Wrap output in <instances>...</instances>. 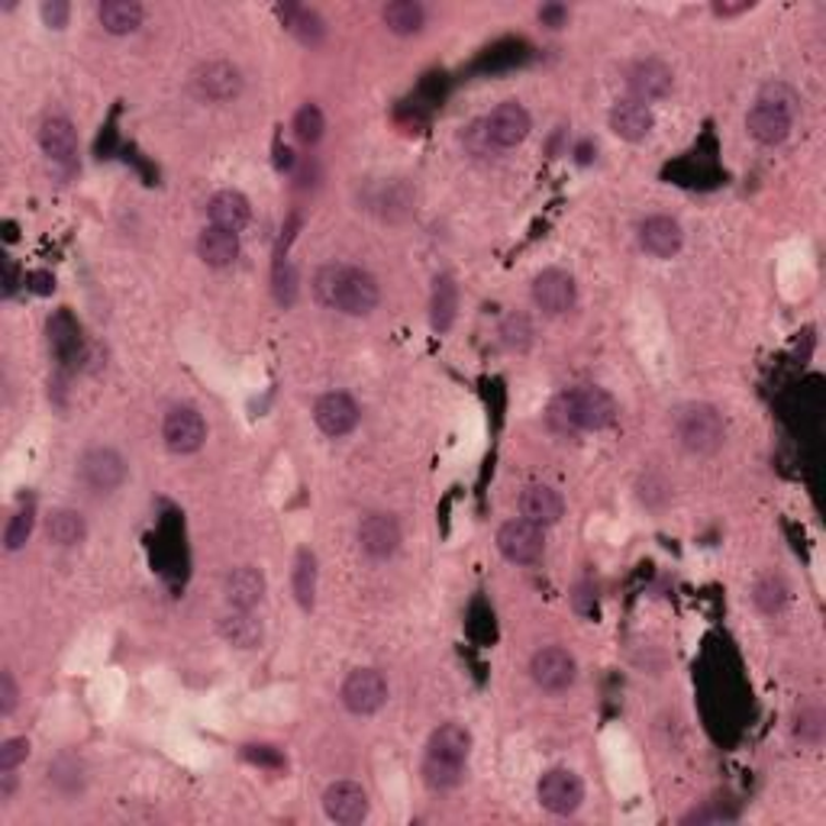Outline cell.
<instances>
[{
    "instance_id": "cell-45",
    "label": "cell",
    "mask_w": 826,
    "mask_h": 826,
    "mask_svg": "<svg viewBox=\"0 0 826 826\" xmlns=\"http://www.w3.org/2000/svg\"><path fill=\"white\" fill-rule=\"evenodd\" d=\"M16 281H20V272H16V266H13V259H3V297H13Z\"/></svg>"
},
{
    "instance_id": "cell-20",
    "label": "cell",
    "mask_w": 826,
    "mask_h": 826,
    "mask_svg": "<svg viewBox=\"0 0 826 826\" xmlns=\"http://www.w3.org/2000/svg\"><path fill=\"white\" fill-rule=\"evenodd\" d=\"M46 337H49V349L52 355L69 368V365H78L84 358V330L81 323L74 320L71 310H56L46 323Z\"/></svg>"
},
{
    "instance_id": "cell-23",
    "label": "cell",
    "mask_w": 826,
    "mask_h": 826,
    "mask_svg": "<svg viewBox=\"0 0 826 826\" xmlns=\"http://www.w3.org/2000/svg\"><path fill=\"white\" fill-rule=\"evenodd\" d=\"M652 127H656L652 107H649V104H639V101H633V97L617 101L614 110H611V130H614L620 139H626V142H642V139L652 133Z\"/></svg>"
},
{
    "instance_id": "cell-32",
    "label": "cell",
    "mask_w": 826,
    "mask_h": 826,
    "mask_svg": "<svg viewBox=\"0 0 826 826\" xmlns=\"http://www.w3.org/2000/svg\"><path fill=\"white\" fill-rule=\"evenodd\" d=\"M381 20L394 36H416L426 26V10L416 0H391L381 10Z\"/></svg>"
},
{
    "instance_id": "cell-40",
    "label": "cell",
    "mask_w": 826,
    "mask_h": 826,
    "mask_svg": "<svg viewBox=\"0 0 826 826\" xmlns=\"http://www.w3.org/2000/svg\"><path fill=\"white\" fill-rule=\"evenodd\" d=\"M794 733H798L801 743H821V736H824V713L821 710H801Z\"/></svg>"
},
{
    "instance_id": "cell-15",
    "label": "cell",
    "mask_w": 826,
    "mask_h": 826,
    "mask_svg": "<svg viewBox=\"0 0 826 826\" xmlns=\"http://www.w3.org/2000/svg\"><path fill=\"white\" fill-rule=\"evenodd\" d=\"M578 300V284L575 278L562 269H546L540 275L533 278V304L550 314V317H558V314H568Z\"/></svg>"
},
{
    "instance_id": "cell-16",
    "label": "cell",
    "mask_w": 826,
    "mask_h": 826,
    "mask_svg": "<svg viewBox=\"0 0 826 826\" xmlns=\"http://www.w3.org/2000/svg\"><path fill=\"white\" fill-rule=\"evenodd\" d=\"M358 404L345 394V391H330L323 398H317L314 404V423L320 426L323 436L330 439H343L355 426H358Z\"/></svg>"
},
{
    "instance_id": "cell-46",
    "label": "cell",
    "mask_w": 826,
    "mask_h": 826,
    "mask_svg": "<svg viewBox=\"0 0 826 826\" xmlns=\"http://www.w3.org/2000/svg\"><path fill=\"white\" fill-rule=\"evenodd\" d=\"M753 10V0H740V3H713V13L720 16H736V13H746Z\"/></svg>"
},
{
    "instance_id": "cell-31",
    "label": "cell",
    "mask_w": 826,
    "mask_h": 826,
    "mask_svg": "<svg viewBox=\"0 0 826 826\" xmlns=\"http://www.w3.org/2000/svg\"><path fill=\"white\" fill-rule=\"evenodd\" d=\"M46 536H49V543H56V546H62V550H71V546L84 543L87 523H84V517H81L78 510L62 507V510H52V514L46 517Z\"/></svg>"
},
{
    "instance_id": "cell-12",
    "label": "cell",
    "mask_w": 826,
    "mask_h": 826,
    "mask_svg": "<svg viewBox=\"0 0 826 826\" xmlns=\"http://www.w3.org/2000/svg\"><path fill=\"white\" fill-rule=\"evenodd\" d=\"M530 675L533 682L550 694H562L575 685V675H578V665H575V656L565 652L562 646H546L540 649L533 659H530Z\"/></svg>"
},
{
    "instance_id": "cell-3",
    "label": "cell",
    "mask_w": 826,
    "mask_h": 826,
    "mask_svg": "<svg viewBox=\"0 0 826 826\" xmlns=\"http://www.w3.org/2000/svg\"><path fill=\"white\" fill-rule=\"evenodd\" d=\"M552 420H558L565 429H607L617 423V401L604 388L581 385L555 398Z\"/></svg>"
},
{
    "instance_id": "cell-18",
    "label": "cell",
    "mask_w": 826,
    "mask_h": 826,
    "mask_svg": "<svg viewBox=\"0 0 826 826\" xmlns=\"http://www.w3.org/2000/svg\"><path fill=\"white\" fill-rule=\"evenodd\" d=\"M629 91H633V101L639 104H652V101H665L675 87V74L665 62L659 59H642L629 69V78H626Z\"/></svg>"
},
{
    "instance_id": "cell-43",
    "label": "cell",
    "mask_w": 826,
    "mask_h": 826,
    "mask_svg": "<svg viewBox=\"0 0 826 826\" xmlns=\"http://www.w3.org/2000/svg\"><path fill=\"white\" fill-rule=\"evenodd\" d=\"M540 20H543V26H550V30H562L565 20H568V7H565V3H543V7H540Z\"/></svg>"
},
{
    "instance_id": "cell-2",
    "label": "cell",
    "mask_w": 826,
    "mask_h": 826,
    "mask_svg": "<svg viewBox=\"0 0 826 826\" xmlns=\"http://www.w3.org/2000/svg\"><path fill=\"white\" fill-rule=\"evenodd\" d=\"M798 91L784 81H768L762 84L756 104L746 117V130L750 137L762 145H781L791 137L794 127V114H798Z\"/></svg>"
},
{
    "instance_id": "cell-5",
    "label": "cell",
    "mask_w": 826,
    "mask_h": 826,
    "mask_svg": "<svg viewBox=\"0 0 826 826\" xmlns=\"http://www.w3.org/2000/svg\"><path fill=\"white\" fill-rule=\"evenodd\" d=\"M484 137L491 142L494 152H504V149H514L520 145L523 139L530 137L533 130V120H530V110L517 101H504L497 104L487 117H484Z\"/></svg>"
},
{
    "instance_id": "cell-21",
    "label": "cell",
    "mask_w": 826,
    "mask_h": 826,
    "mask_svg": "<svg viewBox=\"0 0 826 826\" xmlns=\"http://www.w3.org/2000/svg\"><path fill=\"white\" fill-rule=\"evenodd\" d=\"M226 604L236 611H256L266 598V575L256 565H239L226 575L223 585Z\"/></svg>"
},
{
    "instance_id": "cell-7",
    "label": "cell",
    "mask_w": 826,
    "mask_h": 826,
    "mask_svg": "<svg viewBox=\"0 0 826 826\" xmlns=\"http://www.w3.org/2000/svg\"><path fill=\"white\" fill-rule=\"evenodd\" d=\"M243 71L236 69L233 62H223V59H213V62H204L201 69L191 74V91L198 101H206V104H229L243 94Z\"/></svg>"
},
{
    "instance_id": "cell-4",
    "label": "cell",
    "mask_w": 826,
    "mask_h": 826,
    "mask_svg": "<svg viewBox=\"0 0 826 826\" xmlns=\"http://www.w3.org/2000/svg\"><path fill=\"white\" fill-rule=\"evenodd\" d=\"M675 436L694 456H710L727 439V423L713 404H685L675 411Z\"/></svg>"
},
{
    "instance_id": "cell-37",
    "label": "cell",
    "mask_w": 826,
    "mask_h": 826,
    "mask_svg": "<svg viewBox=\"0 0 826 826\" xmlns=\"http://www.w3.org/2000/svg\"><path fill=\"white\" fill-rule=\"evenodd\" d=\"M294 137L300 139L304 145H317L323 133H327V117L317 104H304L297 114H294Z\"/></svg>"
},
{
    "instance_id": "cell-26",
    "label": "cell",
    "mask_w": 826,
    "mask_h": 826,
    "mask_svg": "<svg viewBox=\"0 0 826 826\" xmlns=\"http://www.w3.org/2000/svg\"><path fill=\"white\" fill-rule=\"evenodd\" d=\"M198 256L204 259L210 269H226L239 259V233L220 229V226H206L198 236Z\"/></svg>"
},
{
    "instance_id": "cell-14",
    "label": "cell",
    "mask_w": 826,
    "mask_h": 826,
    "mask_svg": "<svg viewBox=\"0 0 826 826\" xmlns=\"http://www.w3.org/2000/svg\"><path fill=\"white\" fill-rule=\"evenodd\" d=\"M358 550L375 562L391 558L401 550V523L391 514H368L358 523Z\"/></svg>"
},
{
    "instance_id": "cell-35",
    "label": "cell",
    "mask_w": 826,
    "mask_h": 826,
    "mask_svg": "<svg viewBox=\"0 0 826 826\" xmlns=\"http://www.w3.org/2000/svg\"><path fill=\"white\" fill-rule=\"evenodd\" d=\"M753 601H756L758 611L768 614V617L781 614L784 604H788V585H784V578H778V575L758 578V585L753 588Z\"/></svg>"
},
{
    "instance_id": "cell-25",
    "label": "cell",
    "mask_w": 826,
    "mask_h": 826,
    "mask_svg": "<svg viewBox=\"0 0 826 826\" xmlns=\"http://www.w3.org/2000/svg\"><path fill=\"white\" fill-rule=\"evenodd\" d=\"M206 216H210V226H220V229H229V233H243L249 226V220H252V204L239 191H220V194L210 198Z\"/></svg>"
},
{
    "instance_id": "cell-36",
    "label": "cell",
    "mask_w": 826,
    "mask_h": 826,
    "mask_svg": "<svg viewBox=\"0 0 826 826\" xmlns=\"http://www.w3.org/2000/svg\"><path fill=\"white\" fill-rule=\"evenodd\" d=\"M465 778V765H452V762H439V758H423V781L433 791H452L459 788Z\"/></svg>"
},
{
    "instance_id": "cell-30",
    "label": "cell",
    "mask_w": 826,
    "mask_h": 826,
    "mask_svg": "<svg viewBox=\"0 0 826 826\" xmlns=\"http://www.w3.org/2000/svg\"><path fill=\"white\" fill-rule=\"evenodd\" d=\"M220 636L236 649H256L266 633H262V623L252 617V611H236L233 607L229 614L220 617Z\"/></svg>"
},
{
    "instance_id": "cell-42",
    "label": "cell",
    "mask_w": 826,
    "mask_h": 826,
    "mask_svg": "<svg viewBox=\"0 0 826 826\" xmlns=\"http://www.w3.org/2000/svg\"><path fill=\"white\" fill-rule=\"evenodd\" d=\"M16 700H20V688H16V682H13V675H10V672H0V713L10 717V713L16 710Z\"/></svg>"
},
{
    "instance_id": "cell-44",
    "label": "cell",
    "mask_w": 826,
    "mask_h": 826,
    "mask_svg": "<svg viewBox=\"0 0 826 826\" xmlns=\"http://www.w3.org/2000/svg\"><path fill=\"white\" fill-rule=\"evenodd\" d=\"M26 284H30V291H33V294H52L56 278L49 275V272H33V275L26 278Z\"/></svg>"
},
{
    "instance_id": "cell-22",
    "label": "cell",
    "mask_w": 826,
    "mask_h": 826,
    "mask_svg": "<svg viewBox=\"0 0 826 826\" xmlns=\"http://www.w3.org/2000/svg\"><path fill=\"white\" fill-rule=\"evenodd\" d=\"M520 514L523 520L536 523V527H550V523H558L562 514H565V500L562 494L550 487V484H530L523 487L520 494Z\"/></svg>"
},
{
    "instance_id": "cell-41",
    "label": "cell",
    "mask_w": 826,
    "mask_h": 826,
    "mask_svg": "<svg viewBox=\"0 0 826 826\" xmlns=\"http://www.w3.org/2000/svg\"><path fill=\"white\" fill-rule=\"evenodd\" d=\"M39 16H43V23H46L49 30H66V26H69L71 7L66 0H46V3L39 7Z\"/></svg>"
},
{
    "instance_id": "cell-39",
    "label": "cell",
    "mask_w": 826,
    "mask_h": 826,
    "mask_svg": "<svg viewBox=\"0 0 826 826\" xmlns=\"http://www.w3.org/2000/svg\"><path fill=\"white\" fill-rule=\"evenodd\" d=\"M30 756V743L26 736H13L0 746V775H10L13 768H20Z\"/></svg>"
},
{
    "instance_id": "cell-34",
    "label": "cell",
    "mask_w": 826,
    "mask_h": 826,
    "mask_svg": "<svg viewBox=\"0 0 826 826\" xmlns=\"http://www.w3.org/2000/svg\"><path fill=\"white\" fill-rule=\"evenodd\" d=\"M33 523H36V500L33 497H26L16 510H13V517L7 520V530H3V550L7 552H20L26 543H30V536H33Z\"/></svg>"
},
{
    "instance_id": "cell-19",
    "label": "cell",
    "mask_w": 826,
    "mask_h": 826,
    "mask_svg": "<svg viewBox=\"0 0 826 826\" xmlns=\"http://www.w3.org/2000/svg\"><path fill=\"white\" fill-rule=\"evenodd\" d=\"M639 246L656 256V259H672L682 252L685 246V233H682V223L665 216V213H656V216H646L639 223Z\"/></svg>"
},
{
    "instance_id": "cell-9",
    "label": "cell",
    "mask_w": 826,
    "mask_h": 826,
    "mask_svg": "<svg viewBox=\"0 0 826 826\" xmlns=\"http://www.w3.org/2000/svg\"><path fill=\"white\" fill-rule=\"evenodd\" d=\"M78 475H81V482L87 484L91 491L110 494V491H117L120 484L127 482V459L117 449H110V446H94V449H87L81 456Z\"/></svg>"
},
{
    "instance_id": "cell-28",
    "label": "cell",
    "mask_w": 826,
    "mask_h": 826,
    "mask_svg": "<svg viewBox=\"0 0 826 826\" xmlns=\"http://www.w3.org/2000/svg\"><path fill=\"white\" fill-rule=\"evenodd\" d=\"M97 20L110 36H130L145 20V7L137 0H104L97 7Z\"/></svg>"
},
{
    "instance_id": "cell-24",
    "label": "cell",
    "mask_w": 826,
    "mask_h": 826,
    "mask_svg": "<svg viewBox=\"0 0 826 826\" xmlns=\"http://www.w3.org/2000/svg\"><path fill=\"white\" fill-rule=\"evenodd\" d=\"M469 753H472V733L462 723H442L439 730H433L426 743V758H439L452 765H465Z\"/></svg>"
},
{
    "instance_id": "cell-13",
    "label": "cell",
    "mask_w": 826,
    "mask_h": 826,
    "mask_svg": "<svg viewBox=\"0 0 826 826\" xmlns=\"http://www.w3.org/2000/svg\"><path fill=\"white\" fill-rule=\"evenodd\" d=\"M39 149H43V155L52 165H59L66 172H71L78 165V130H74V123H71L66 114H49L43 120V127H39Z\"/></svg>"
},
{
    "instance_id": "cell-11",
    "label": "cell",
    "mask_w": 826,
    "mask_h": 826,
    "mask_svg": "<svg viewBox=\"0 0 826 826\" xmlns=\"http://www.w3.org/2000/svg\"><path fill=\"white\" fill-rule=\"evenodd\" d=\"M543 546H546L543 527H536V523H530L523 517L520 520H507L497 530V550L514 565H533V562H540Z\"/></svg>"
},
{
    "instance_id": "cell-33",
    "label": "cell",
    "mask_w": 826,
    "mask_h": 826,
    "mask_svg": "<svg viewBox=\"0 0 826 826\" xmlns=\"http://www.w3.org/2000/svg\"><path fill=\"white\" fill-rule=\"evenodd\" d=\"M291 585H294L297 604L304 611H314V601H317V555L310 550L297 552L294 571H291Z\"/></svg>"
},
{
    "instance_id": "cell-27",
    "label": "cell",
    "mask_w": 826,
    "mask_h": 826,
    "mask_svg": "<svg viewBox=\"0 0 826 826\" xmlns=\"http://www.w3.org/2000/svg\"><path fill=\"white\" fill-rule=\"evenodd\" d=\"M459 314V284L452 275H439L433 281V294H429V323L436 333H449Z\"/></svg>"
},
{
    "instance_id": "cell-38",
    "label": "cell",
    "mask_w": 826,
    "mask_h": 826,
    "mask_svg": "<svg viewBox=\"0 0 826 826\" xmlns=\"http://www.w3.org/2000/svg\"><path fill=\"white\" fill-rule=\"evenodd\" d=\"M500 343L514 352H527L533 343V323L527 314H507L500 323Z\"/></svg>"
},
{
    "instance_id": "cell-1",
    "label": "cell",
    "mask_w": 826,
    "mask_h": 826,
    "mask_svg": "<svg viewBox=\"0 0 826 826\" xmlns=\"http://www.w3.org/2000/svg\"><path fill=\"white\" fill-rule=\"evenodd\" d=\"M314 297L327 310H340L345 317H368L381 304V287L375 275L358 266L330 262L314 272Z\"/></svg>"
},
{
    "instance_id": "cell-10",
    "label": "cell",
    "mask_w": 826,
    "mask_h": 826,
    "mask_svg": "<svg viewBox=\"0 0 826 826\" xmlns=\"http://www.w3.org/2000/svg\"><path fill=\"white\" fill-rule=\"evenodd\" d=\"M162 439L165 446L175 452V456H191L204 446L206 439V423L201 411L181 404V408H172L165 413V423H162Z\"/></svg>"
},
{
    "instance_id": "cell-47",
    "label": "cell",
    "mask_w": 826,
    "mask_h": 826,
    "mask_svg": "<svg viewBox=\"0 0 826 826\" xmlns=\"http://www.w3.org/2000/svg\"><path fill=\"white\" fill-rule=\"evenodd\" d=\"M278 168H294V152L287 145L278 149Z\"/></svg>"
},
{
    "instance_id": "cell-6",
    "label": "cell",
    "mask_w": 826,
    "mask_h": 826,
    "mask_svg": "<svg viewBox=\"0 0 826 826\" xmlns=\"http://www.w3.org/2000/svg\"><path fill=\"white\" fill-rule=\"evenodd\" d=\"M343 707L355 717H371L388 704V682L378 669H355L349 672L340 688Z\"/></svg>"
},
{
    "instance_id": "cell-29",
    "label": "cell",
    "mask_w": 826,
    "mask_h": 826,
    "mask_svg": "<svg viewBox=\"0 0 826 826\" xmlns=\"http://www.w3.org/2000/svg\"><path fill=\"white\" fill-rule=\"evenodd\" d=\"M278 16L281 23L304 43V46H320L323 36H327V23L320 20L317 10H307V7H294V3H284L278 7Z\"/></svg>"
},
{
    "instance_id": "cell-17",
    "label": "cell",
    "mask_w": 826,
    "mask_h": 826,
    "mask_svg": "<svg viewBox=\"0 0 826 826\" xmlns=\"http://www.w3.org/2000/svg\"><path fill=\"white\" fill-rule=\"evenodd\" d=\"M323 811L333 824H362L368 817V794L355 781H337L323 791Z\"/></svg>"
},
{
    "instance_id": "cell-8",
    "label": "cell",
    "mask_w": 826,
    "mask_h": 826,
    "mask_svg": "<svg viewBox=\"0 0 826 826\" xmlns=\"http://www.w3.org/2000/svg\"><path fill=\"white\" fill-rule=\"evenodd\" d=\"M536 798L540 804L555 814V817H568L581 807L585 801V781L571 771V768H550L540 784H536Z\"/></svg>"
}]
</instances>
